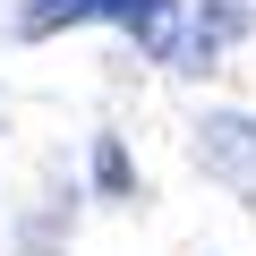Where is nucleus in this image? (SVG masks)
<instances>
[{
	"label": "nucleus",
	"mask_w": 256,
	"mask_h": 256,
	"mask_svg": "<svg viewBox=\"0 0 256 256\" xmlns=\"http://www.w3.org/2000/svg\"><path fill=\"white\" fill-rule=\"evenodd\" d=\"M196 162L230 188V196H248L256 205V120H239V111H214L205 128H196Z\"/></svg>",
	"instance_id": "nucleus-1"
},
{
	"label": "nucleus",
	"mask_w": 256,
	"mask_h": 256,
	"mask_svg": "<svg viewBox=\"0 0 256 256\" xmlns=\"http://www.w3.org/2000/svg\"><path fill=\"white\" fill-rule=\"evenodd\" d=\"M146 9V0H34V9H26V34H52V26H86V18H137Z\"/></svg>",
	"instance_id": "nucleus-2"
},
{
	"label": "nucleus",
	"mask_w": 256,
	"mask_h": 256,
	"mask_svg": "<svg viewBox=\"0 0 256 256\" xmlns=\"http://www.w3.org/2000/svg\"><path fill=\"white\" fill-rule=\"evenodd\" d=\"M239 34H248V9H230V0H222V9H196V52H222Z\"/></svg>",
	"instance_id": "nucleus-3"
},
{
	"label": "nucleus",
	"mask_w": 256,
	"mask_h": 256,
	"mask_svg": "<svg viewBox=\"0 0 256 256\" xmlns=\"http://www.w3.org/2000/svg\"><path fill=\"white\" fill-rule=\"evenodd\" d=\"M94 171H102V188H128V162H120V146H102V154H94Z\"/></svg>",
	"instance_id": "nucleus-4"
}]
</instances>
